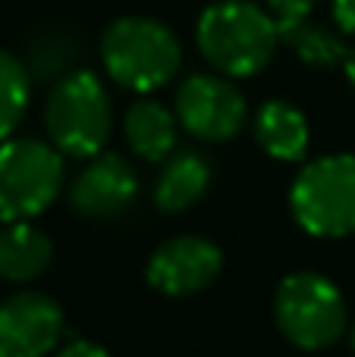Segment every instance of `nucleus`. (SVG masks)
I'll return each instance as SVG.
<instances>
[{"mask_svg":"<svg viewBox=\"0 0 355 357\" xmlns=\"http://www.w3.org/2000/svg\"><path fill=\"white\" fill-rule=\"evenodd\" d=\"M280 25L252 0H217L195 22V47L214 73L226 79H252L274 60Z\"/></svg>","mask_w":355,"mask_h":357,"instance_id":"obj_1","label":"nucleus"},{"mask_svg":"<svg viewBox=\"0 0 355 357\" xmlns=\"http://www.w3.org/2000/svg\"><path fill=\"white\" fill-rule=\"evenodd\" d=\"M101 63L119 88L151 94L170 85L182 66V44L154 16H119L101 35Z\"/></svg>","mask_w":355,"mask_h":357,"instance_id":"obj_2","label":"nucleus"},{"mask_svg":"<svg viewBox=\"0 0 355 357\" xmlns=\"http://www.w3.org/2000/svg\"><path fill=\"white\" fill-rule=\"evenodd\" d=\"M48 142L73 160H92L104 151L113 129V104L98 73L79 66L50 85L44 100Z\"/></svg>","mask_w":355,"mask_h":357,"instance_id":"obj_3","label":"nucleus"},{"mask_svg":"<svg viewBox=\"0 0 355 357\" xmlns=\"http://www.w3.org/2000/svg\"><path fill=\"white\" fill-rule=\"evenodd\" d=\"M277 329L302 351H321L340 342L349 326V307L333 279L314 270L289 273L274 295Z\"/></svg>","mask_w":355,"mask_h":357,"instance_id":"obj_4","label":"nucleus"},{"mask_svg":"<svg viewBox=\"0 0 355 357\" xmlns=\"http://www.w3.org/2000/svg\"><path fill=\"white\" fill-rule=\"evenodd\" d=\"M293 220L314 238L355 235V154L305 163L289 188Z\"/></svg>","mask_w":355,"mask_h":357,"instance_id":"obj_5","label":"nucleus"},{"mask_svg":"<svg viewBox=\"0 0 355 357\" xmlns=\"http://www.w3.org/2000/svg\"><path fill=\"white\" fill-rule=\"evenodd\" d=\"M66 182L63 154L41 138H6L0 144V220L31 222Z\"/></svg>","mask_w":355,"mask_h":357,"instance_id":"obj_6","label":"nucleus"},{"mask_svg":"<svg viewBox=\"0 0 355 357\" xmlns=\"http://www.w3.org/2000/svg\"><path fill=\"white\" fill-rule=\"evenodd\" d=\"M176 119L205 144L233 142L249 123V100L236 82L220 73L186 75L176 88Z\"/></svg>","mask_w":355,"mask_h":357,"instance_id":"obj_7","label":"nucleus"},{"mask_svg":"<svg viewBox=\"0 0 355 357\" xmlns=\"http://www.w3.org/2000/svg\"><path fill=\"white\" fill-rule=\"evenodd\" d=\"M224 270V254L211 238L176 235L151 251L145 264V279L154 291L167 298H189L205 291Z\"/></svg>","mask_w":355,"mask_h":357,"instance_id":"obj_8","label":"nucleus"},{"mask_svg":"<svg viewBox=\"0 0 355 357\" xmlns=\"http://www.w3.org/2000/svg\"><path fill=\"white\" fill-rule=\"evenodd\" d=\"M138 173L123 154L101 151L69 182V207L85 220H117L138 201Z\"/></svg>","mask_w":355,"mask_h":357,"instance_id":"obj_9","label":"nucleus"},{"mask_svg":"<svg viewBox=\"0 0 355 357\" xmlns=\"http://www.w3.org/2000/svg\"><path fill=\"white\" fill-rule=\"evenodd\" d=\"M63 335V307L44 291L0 301V357H48Z\"/></svg>","mask_w":355,"mask_h":357,"instance_id":"obj_10","label":"nucleus"},{"mask_svg":"<svg viewBox=\"0 0 355 357\" xmlns=\"http://www.w3.org/2000/svg\"><path fill=\"white\" fill-rule=\"evenodd\" d=\"M252 132L255 142L270 160L280 163H299L308 154V142H312V129H308L305 113L289 100H264L255 110L252 119Z\"/></svg>","mask_w":355,"mask_h":357,"instance_id":"obj_11","label":"nucleus"},{"mask_svg":"<svg viewBox=\"0 0 355 357\" xmlns=\"http://www.w3.org/2000/svg\"><path fill=\"white\" fill-rule=\"evenodd\" d=\"M123 135H126L129 151L138 160L164 163L170 154H176L180 119L161 100L138 98V100H132L123 116Z\"/></svg>","mask_w":355,"mask_h":357,"instance_id":"obj_12","label":"nucleus"},{"mask_svg":"<svg viewBox=\"0 0 355 357\" xmlns=\"http://www.w3.org/2000/svg\"><path fill=\"white\" fill-rule=\"evenodd\" d=\"M214 169L198 151H176L164 160L154 182V207L161 213H186L211 188Z\"/></svg>","mask_w":355,"mask_h":357,"instance_id":"obj_13","label":"nucleus"},{"mask_svg":"<svg viewBox=\"0 0 355 357\" xmlns=\"http://www.w3.org/2000/svg\"><path fill=\"white\" fill-rule=\"evenodd\" d=\"M50 260H54V245L38 226L6 222V229H0V279L31 282L48 273Z\"/></svg>","mask_w":355,"mask_h":357,"instance_id":"obj_14","label":"nucleus"},{"mask_svg":"<svg viewBox=\"0 0 355 357\" xmlns=\"http://www.w3.org/2000/svg\"><path fill=\"white\" fill-rule=\"evenodd\" d=\"M82 56H85V44L79 35L66 29H44L25 47V69H29L31 82H50L69 75L73 69H79Z\"/></svg>","mask_w":355,"mask_h":357,"instance_id":"obj_15","label":"nucleus"},{"mask_svg":"<svg viewBox=\"0 0 355 357\" xmlns=\"http://www.w3.org/2000/svg\"><path fill=\"white\" fill-rule=\"evenodd\" d=\"M280 41L293 50L296 60H302L305 66H314V69L343 66L346 56H349V44H346L343 31L314 22L312 16L280 29Z\"/></svg>","mask_w":355,"mask_h":357,"instance_id":"obj_16","label":"nucleus"},{"mask_svg":"<svg viewBox=\"0 0 355 357\" xmlns=\"http://www.w3.org/2000/svg\"><path fill=\"white\" fill-rule=\"evenodd\" d=\"M31 98V75L22 56L0 50V144L19 129Z\"/></svg>","mask_w":355,"mask_h":357,"instance_id":"obj_17","label":"nucleus"},{"mask_svg":"<svg viewBox=\"0 0 355 357\" xmlns=\"http://www.w3.org/2000/svg\"><path fill=\"white\" fill-rule=\"evenodd\" d=\"M268 3V13L277 19V25L280 29H287V25L293 22H302V19H308L314 13V6L321 3V0H264Z\"/></svg>","mask_w":355,"mask_h":357,"instance_id":"obj_18","label":"nucleus"},{"mask_svg":"<svg viewBox=\"0 0 355 357\" xmlns=\"http://www.w3.org/2000/svg\"><path fill=\"white\" fill-rule=\"evenodd\" d=\"M331 19L343 35H355V0H331Z\"/></svg>","mask_w":355,"mask_h":357,"instance_id":"obj_19","label":"nucleus"},{"mask_svg":"<svg viewBox=\"0 0 355 357\" xmlns=\"http://www.w3.org/2000/svg\"><path fill=\"white\" fill-rule=\"evenodd\" d=\"M57 357H110V354H107V348L94 345V342H88V339H69L66 345L57 351Z\"/></svg>","mask_w":355,"mask_h":357,"instance_id":"obj_20","label":"nucleus"},{"mask_svg":"<svg viewBox=\"0 0 355 357\" xmlns=\"http://www.w3.org/2000/svg\"><path fill=\"white\" fill-rule=\"evenodd\" d=\"M343 73H346V79H349V85L355 88V47H349V56H346V63H343Z\"/></svg>","mask_w":355,"mask_h":357,"instance_id":"obj_21","label":"nucleus"},{"mask_svg":"<svg viewBox=\"0 0 355 357\" xmlns=\"http://www.w3.org/2000/svg\"><path fill=\"white\" fill-rule=\"evenodd\" d=\"M349 342H352V348H355V323H352V335H349Z\"/></svg>","mask_w":355,"mask_h":357,"instance_id":"obj_22","label":"nucleus"}]
</instances>
